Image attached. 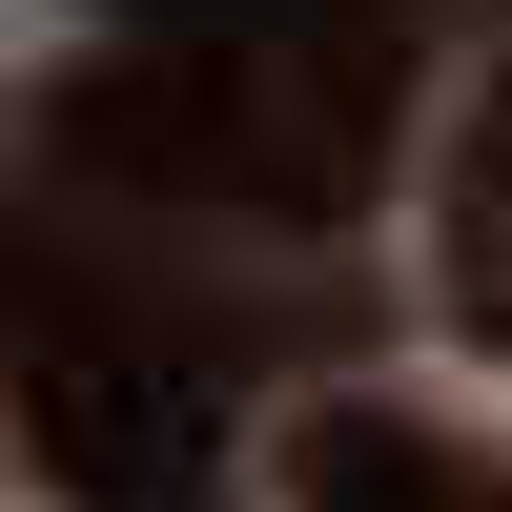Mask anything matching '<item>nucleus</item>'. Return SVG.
I'll return each mask as SVG.
<instances>
[{
    "label": "nucleus",
    "mask_w": 512,
    "mask_h": 512,
    "mask_svg": "<svg viewBox=\"0 0 512 512\" xmlns=\"http://www.w3.org/2000/svg\"><path fill=\"white\" fill-rule=\"evenodd\" d=\"M451 308H472V349H512V205L472 226V287H451Z\"/></svg>",
    "instance_id": "39448f33"
},
{
    "label": "nucleus",
    "mask_w": 512,
    "mask_h": 512,
    "mask_svg": "<svg viewBox=\"0 0 512 512\" xmlns=\"http://www.w3.org/2000/svg\"><path fill=\"white\" fill-rule=\"evenodd\" d=\"M62 164L308 226V205L369 185V82H246V41H205V62H82L62 82Z\"/></svg>",
    "instance_id": "f257e3e1"
},
{
    "label": "nucleus",
    "mask_w": 512,
    "mask_h": 512,
    "mask_svg": "<svg viewBox=\"0 0 512 512\" xmlns=\"http://www.w3.org/2000/svg\"><path fill=\"white\" fill-rule=\"evenodd\" d=\"M472 185H492V205H512V82H492V123H472Z\"/></svg>",
    "instance_id": "423d86ee"
},
{
    "label": "nucleus",
    "mask_w": 512,
    "mask_h": 512,
    "mask_svg": "<svg viewBox=\"0 0 512 512\" xmlns=\"http://www.w3.org/2000/svg\"><path fill=\"white\" fill-rule=\"evenodd\" d=\"M0 390H21L41 472L103 492V512H164L205 472V369L164 349L123 287H0Z\"/></svg>",
    "instance_id": "f03ea898"
},
{
    "label": "nucleus",
    "mask_w": 512,
    "mask_h": 512,
    "mask_svg": "<svg viewBox=\"0 0 512 512\" xmlns=\"http://www.w3.org/2000/svg\"><path fill=\"white\" fill-rule=\"evenodd\" d=\"M287 492H308V512H512V451L431 431V410H390V390H349V410L287 431Z\"/></svg>",
    "instance_id": "7ed1b4c3"
},
{
    "label": "nucleus",
    "mask_w": 512,
    "mask_h": 512,
    "mask_svg": "<svg viewBox=\"0 0 512 512\" xmlns=\"http://www.w3.org/2000/svg\"><path fill=\"white\" fill-rule=\"evenodd\" d=\"M144 21H185V41H308V21H349V0H144Z\"/></svg>",
    "instance_id": "20e7f679"
}]
</instances>
